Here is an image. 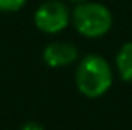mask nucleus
Masks as SVG:
<instances>
[{"mask_svg":"<svg viewBox=\"0 0 132 130\" xmlns=\"http://www.w3.org/2000/svg\"><path fill=\"white\" fill-rule=\"evenodd\" d=\"M70 10L62 0H45L34 12V23L42 33L55 35L70 23Z\"/></svg>","mask_w":132,"mask_h":130,"instance_id":"obj_3","label":"nucleus"},{"mask_svg":"<svg viewBox=\"0 0 132 130\" xmlns=\"http://www.w3.org/2000/svg\"><path fill=\"white\" fill-rule=\"evenodd\" d=\"M116 68L124 82H132V42H126L116 55Z\"/></svg>","mask_w":132,"mask_h":130,"instance_id":"obj_5","label":"nucleus"},{"mask_svg":"<svg viewBox=\"0 0 132 130\" xmlns=\"http://www.w3.org/2000/svg\"><path fill=\"white\" fill-rule=\"evenodd\" d=\"M20 130H47V128H45L42 124L35 122V120H29V122H25V124L20 127Z\"/></svg>","mask_w":132,"mask_h":130,"instance_id":"obj_7","label":"nucleus"},{"mask_svg":"<svg viewBox=\"0 0 132 130\" xmlns=\"http://www.w3.org/2000/svg\"><path fill=\"white\" fill-rule=\"evenodd\" d=\"M69 2H72V3H75V5H77V3H82V2H85V0H69Z\"/></svg>","mask_w":132,"mask_h":130,"instance_id":"obj_8","label":"nucleus"},{"mask_svg":"<svg viewBox=\"0 0 132 130\" xmlns=\"http://www.w3.org/2000/svg\"><path fill=\"white\" fill-rule=\"evenodd\" d=\"M29 0H0V12L2 13H13L22 10Z\"/></svg>","mask_w":132,"mask_h":130,"instance_id":"obj_6","label":"nucleus"},{"mask_svg":"<svg viewBox=\"0 0 132 130\" xmlns=\"http://www.w3.org/2000/svg\"><path fill=\"white\" fill-rule=\"evenodd\" d=\"M114 82L112 67L104 57L89 53L79 60L75 68L77 90L87 98H99L110 90Z\"/></svg>","mask_w":132,"mask_h":130,"instance_id":"obj_1","label":"nucleus"},{"mask_svg":"<svg viewBox=\"0 0 132 130\" xmlns=\"http://www.w3.org/2000/svg\"><path fill=\"white\" fill-rule=\"evenodd\" d=\"M112 13L105 5L99 2H82L77 3L70 13V23L74 29L87 39L104 37L112 29Z\"/></svg>","mask_w":132,"mask_h":130,"instance_id":"obj_2","label":"nucleus"},{"mask_svg":"<svg viewBox=\"0 0 132 130\" xmlns=\"http://www.w3.org/2000/svg\"><path fill=\"white\" fill-rule=\"evenodd\" d=\"M79 59V49L70 42H50L45 45L42 52V60L50 68H62L69 67Z\"/></svg>","mask_w":132,"mask_h":130,"instance_id":"obj_4","label":"nucleus"}]
</instances>
